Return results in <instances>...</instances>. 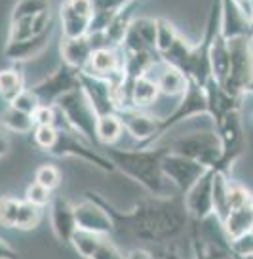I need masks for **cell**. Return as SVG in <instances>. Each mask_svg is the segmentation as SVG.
<instances>
[{
	"instance_id": "9",
	"label": "cell",
	"mask_w": 253,
	"mask_h": 259,
	"mask_svg": "<svg viewBox=\"0 0 253 259\" xmlns=\"http://www.w3.org/2000/svg\"><path fill=\"white\" fill-rule=\"evenodd\" d=\"M208 170L210 168H206L202 162L194 160V158H188V156H183V154L172 153V151H168L162 158L164 176L175 185L179 194L187 193L188 189L194 185Z\"/></svg>"
},
{
	"instance_id": "29",
	"label": "cell",
	"mask_w": 253,
	"mask_h": 259,
	"mask_svg": "<svg viewBox=\"0 0 253 259\" xmlns=\"http://www.w3.org/2000/svg\"><path fill=\"white\" fill-rule=\"evenodd\" d=\"M23 90V74H21V71L17 67H10V69H2L0 71V97L6 103H12Z\"/></svg>"
},
{
	"instance_id": "12",
	"label": "cell",
	"mask_w": 253,
	"mask_h": 259,
	"mask_svg": "<svg viewBox=\"0 0 253 259\" xmlns=\"http://www.w3.org/2000/svg\"><path fill=\"white\" fill-rule=\"evenodd\" d=\"M122 116L124 128L131 138L137 141V147H150L158 138H162L160 134V118H155L145 109H124L118 111Z\"/></svg>"
},
{
	"instance_id": "37",
	"label": "cell",
	"mask_w": 253,
	"mask_h": 259,
	"mask_svg": "<svg viewBox=\"0 0 253 259\" xmlns=\"http://www.w3.org/2000/svg\"><path fill=\"white\" fill-rule=\"evenodd\" d=\"M34 181H38L40 185L48 187L49 191H56L61 185V171L54 164H42L34 171Z\"/></svg>"
},
{
	"instance_id": "38",
	"label": "cell",
	"mask_w": 253,
	"mask_h": 259,
	"mask_svg": "<svg viewBox=\"0 0 253 259\" xmlns=\"http://www.w3.org/2000/svg\"><path fill=\"white\" fill-rule=\"evenodd\" d=\"M25 200L38 204V206L44 208V206H48L52 202V191H49L48 187L40 185L38 181H33L31 185L27 187V191H25Z\"/></svg>"
},
{
	"instance_id": "15",
	"label": "cell",
	"mask_w": 253,
	"mask_h": 259,
	"mask_svg": "<svg viewBox=\"0 0 253 259\" xmlns=\"http://www.w3.org/2000/svg\"><path fill=\"white\" fill-rule=\"evenodd\" d=\"M74 213H76V225L78 229L90 231V233H97V235H113L115 223L109 215V211L101 206L99 202L91 200L86 196V200L82 204L74 206Z\"/></svg>"
},
{
	"instance_id": "41",
	"label": "cell",
	"mask_w": 253,
	"mask_h": 259,
	"mask_svg": "<svg viewBox=\"0 0 253 259\" xmlns=\"http://www.w3.org/2000/svg\"><path fill=\"white\" fill-rule=\"evenodd\" d=\"M19 257V251H16L8 242L0 238V259H16Z\"/></svg>"
},
{
	"instance_id": "23",
	"label": "cell",
	"mask_w": 253,
	"mask_h": 259,
	"mask_svg": "<svg viewBox=\"0 0 253 259\" xmlns=\"http://www.w3.org/2000/svg\"><path fill=\"white\" fill-rule=\"evenodd\" d=\"M91 54H93V46H91L88 34L74 36V38L63 36V40H61V57L69 65L84 71L88 67V63H90Z\"/></svg>"
},
{
	"instance_id": "16",
	"label": "cell",
	"mask_w": 253,
	"mask_h": 259,
	"mask_svg": "<svg viewBox=\"0 0 253 259\" xmlns=\"http://www.w3.org/2000/svg\"><path fill=\"white\" fill-rule=\"evenodd\" d=\"M221 34L229 40L234 36L253 34L249 14L236 0H221Z\"/></svg>"
},
{
	"instance_id": "40",
	"label": "cell",
	"mask_w": 253,
	"mask_h": 259,
	"mask_svg": "<svg viewBox=\"0 0 253 259\" xmlns=\"http://www.w3.org/2000/svg\"><path fill=\"white\" fill-rule=\"evenodd\" d=\"M131 0H91L93 12H101V14H118L120 10L130 4Z\"/></svg>"
},
{
	"instance_id": "35",
	"label": "cell",
	"mask_w": 253,
	"mask_h": 259,
	"mask_svg": "<svg viewBox=\"0 0 253 259\" xmlns=\"http://www.w3.org/2000/svg\"><path fill=\"white\" fill-rule=\"evenodd\" d=\"M19 204L21 200H17L14 196H0V227L16 229Z\"/></svg>"
},
{
	"instance_id": "5",
	"label": "cell",
	"mask_w": 253,
	"mask_h": 259,
	"mask_svg": "<svg viewBox=\"0 0 253 259\" xmlns=\"http://www.w3.org/2000/svg\"><path fill=\"white\" fill-rule=\"evenodd\" d=\"M56 105L61 109L65 120L69 122V126L76 134H80L84 139H90L93 143H97L95 128H97L99 114L95 113V109L90 103V99L86 96V92L82 90V86L65 94V96H61L56 101Z\"/></svg>"
},
{
	"instance_id": "20",
	"label": "cell",
	"mask_w": 253,
	"mask_h": 259,
	"mask_svg": "<svg viewBox=\"0 0 253 259\" xmlns=\"http://www.w3.org/2000/svg\"><path fill=\"white\" fill-rule=\"evenodd\" d=\"M156 17H133L120 48L124 50H156Z\"/></svg>"
},
{
	"instance_id": "34",
	"label": "cell",
	"mask_w": 253,
	"mask_h": 259,
	"mask_svg": "<svg viewBox=\"0 0 253 259\" xmlns=\"http://www.w3.org/2000/svg\"><path fill=\"white\" fill-rule=\"evenodd\" d=\"M227 198H229V208H240V206H247L253 204V194L245 185L240 181L229 178V185H227Z\"/></svg>"
},
{
	"instance_id": "27",
	"label": "cell",
	"mask_w": 253,
	"mask_h": 259,
	"mask_svg": "<svg viewBox=\"0 0 253 259\" xmlns=\"http://www.w3.org/2000/svg\"><path fill=\"white\" fill-rule=\"evenodd\" d=\"M124 120L118 113L101 114L97 118V143L99 145H115L124 134Z\"/></svg>"
},
{
	"instance_id": "26",
	"label": "cell",
	"mask_w": 253,
	"mask_h": 259,
	"mask_svg": "<svg viewBox=\"0 0 253 259\" xmlns=\"http://www.w3.org/2000/svg\"><path fill=\"white\" fill-rule=\"evenodd\" d=\"M210 61H212V74L215 80L223 82L229 74L230 67V54H229V40L217 32L215 40L212 44V52H210Z\"/></svg>"
},
{
	"instance_id": "4",
	"label": "cell",
	"mask_w": 253,
	"mask_h": 259,
	"mask_svg": "<svg viewBox=\"0 0 253 259\" xmlns=\"http://www.w3.org/2000/svg\"><path fill=\"white\" fill-rule=\"evenodd\" d=\"M168 149L172 153L202 162L206 168H215L223 154V145L217 130H196L179 136L172 143H168Z\"/></svg>"
},
{
	"instance_id": "14",
	"label": "cell",
	"mask_w": 253,
	"mask_h": 259,
	"mask_svg": "<svg viewBox=\"0 0 253 259\" xmlns=\"http://www.w3.org/2000/svg\"><path fill=\"white\" fill-rule=\"evenodd\" d=\"M91 16H93L91 0H63V4L59 8L63 36L74 38V36L88 34L91 25Z\"/></svg>"
},
{
	"instance_id": "10",
	"label": "cell",
	"mask_w": 253,
	"mask_h": 259,
	"mask_svg": "<svg viewBox=\"0 0 253 259\" xmlns=\"http://www.w3.org/2000/svg\"><path fill=\"white\" fill-rule=\"evenodd\" d=\"M198 114H208V96H206V88L202 84L190 80L187 92L179 97L177 107L166 118H162V122H160V134L164 136L175 124L188 120L192 116H198Z\"/></svg>"
},
{
	"instance_id": "13",
	"label": "cell",
	"mask_w": 253,
	"mask_h": 259,
	"mask_svg": "<svg viewBox=\"0 0 253 259\" xmlns=\"http://www.w3.org/2000/svg\"><path fill=\"white\" fill-rule=\"evenodd\" d=\"M213 179H215V170L210 168L183 194L185 206L194 221H206L213 215Z\"/></svg>"
},
{
	"instance_id": "11",
	"label": "cell",
	"mask_w": 253,
	"mask_h": 259,
	"mask_svg": "<svg viewBox=\"0 0 253 259\" xmlns=\"http://www.w3.org/2000/svg\"><path fill=\"white\" fill-rule=\"evenodd\" d=\"M80 86L86 92V96L93 105L95 113L109 114L118 113V103H116V88L115 82L109 78H99L88 71H80Z\"/></svg>"
},
{
	"instance_id": "25",
	"label": "cell",
	"mask_w": 253,
	"mask_h": 259,
	"mask_svg": "<svg viewBox=\"0 0 253 259\" xmlns=\"http://www.w3.org/2000/svg\"><path fill=\"white\" fill-rule=\"evenodd\" d=\"M158 96H160L158 82H156V78L148 76V73L141 74V76H137L135 80L131 82V109H148V107H153L158 101Z\"/></svg>"
},
{
	"instance_id": "42",
	"label": "cell",
	"mask_w": 253,
	"mask_h": 259,
	"mask_svg": "<svg viewBox=\"0 0 253 259\" xmlns=\"http://www.w3.org/2000/svg\"><path fill=\"white\" fill-rule=\"evenodd\" d=\"M249 19H251V25H253V8H251V14H249Z\"/></svg>"
},
{
	"instance_id": "33",
	"label": "cell",
	"mask_w": 253,
	"mask_h": 259,
	"mask_svg": "<svg viewBox=\"0 0 253 259\" xmlns=\"http://www.w3.org/2000/svg\"><path fill=\"white\" fill-rule=\"evenodd\" d=\"M59 136V128L54 124H38L33 128V141L34 145L42 151H52V147L56 145Z\"/></svg>"
},
{
	"instance_id": "22",
	"label": "cell",
	"mask_w": 253,
	"mask_h": 259,
	"mask_svg": "<svg viewBox=\"0 0 253 259\" xmlns=\"http://www.w3.org/2000/svg\"><path fill=\"white\" fill-rule=\"evenodd\" d=\"M221 227L230 242H236L240 238L247 236L253 227V204L232 208L227 213V218L221 221Z\"/></svg>"
},
{
	"instance_id": "19",
	"label": "cell",
	"mask_w": 253,
	"mask_h": 259,
	"mask_svg": "<svg viewBox=\"0 0 253 259\" xmlns=\"http://www.w3.org/2000/svg\"><path fill=\"white\" fill-rule=\"evenodd\" d=\"M204 88H206V96H208V114L212 116L213 126H217L230 111L240 109L242 99L229 94L227 90L221 86V82L215 80L213 76L206 82Z\"/></svg>"
},
{
	"instance_id": "7",
	"label": "cell",
	"mask_w": 253,
	"mask_h": 259,
	"mask_svg": "<svg viewBox=\"0 0 253 259\" xmlns=\"http://www.w3.org/2000/svg\"><path fill=\"white\" fill-rule=\"evenodd\" d=\"M49 154H54V156H78V158L90 162L91 166H95L97 170H103L107 174H113L116 170V166L107 154H99L93 149H90L76 134H73L71 126L59 128L58 141L52 147Z\"/></svg>"
},
{
	"instance_id": "28",
	"label": "cell",
	"mask_w": 253,
	"mask_h": 259,
	"mask_svg": "<svg viewBox=\"0 0 253 259\" xmlns=\"http://www.w3.org/2000/svg\"><path fill=\"white\" fill-rule=\"evenodd\" d=\"M107 235H97V233H90V231H84V229H76L74 231L71 244L76 250L78 255L86 259H95L99 248L103 246Z\"/></svg>"
},
{
	"instance_id": "43",
	"label": "cell",
	"mask_w": 253,
	"mask_h": 259,
	"mask_svg": "<svg viewBox=\"0 0 253 259\" xmlns=\"http://www.w3.org/2000/svg\"><path fill=\"white\" fill-rule=\"evenodd\" d=\"M249 235H251V236H253V227H251V233H249Z\"/></svg>"
},
{
	"instance_id": "39",
	"label": "cell",
	"mask_w": 253,
	"mask_h": 259,
	"mask_svg": "<svg viewBox=\"0 0 253 259\" xmlns=\"http://www.w3.org/2000/svg\"><path fill=\"white\" fill-rule=\"evenodd\" d=\"M10 105L17 107V109H21V111H25V113H31L33 114L34 111H36V107L40 105V101H38V97L33 94V90H27L25 88L19 96L10 103Z\"/></svg>"
},
{
	"instance_id": "6",
	"label": "cell",
	"mask_w": 253,
	"mask_h": 259,
	"mask_svg": "<svg viewBox=\"0 0 253 259\" xmlns=\"http://www.w3.org/2000/svg\"><path fill=\"white\" fill-rule=\"evenodd\" d=\"M217 134L221 138V145H223V154L217 166L213 168L215 171H225L230 174L232 164L247 151V139H245V130L242 124V114L240 109L230 111L223 120L215 126Z\"/></svg>"
},
{
	"instance_id": "8",
	"label": "cell",
	"mask_w": 253,
	"mask_h": 259,
	"mask_svg": "<svg viewBox=\"0 0 253 259\" xmlns=\"http://www.w3.org/2000/svg\"><path fill=\"white\" fill-rule=\"evenodd\" d=\"M76 88H80V69L63 61L56 69V73L49 74L48 78H44L38 84H34L31 90H33L34 96L38 97L40 103L54 105L59 97Z\"/></svg>"
},
{
	"instance_id": "32",
	"label": "cell",
	"mask_w": 253,
	"mask_h": 259,
	"mask_svg": "<svg viewBox=\"0 0 253 259\" xmlns=\"http://www.w3.org/2000/svg\"><path fill=\"white\" fill-rule=\"evenodd\" d=\"M156 25H158V29H156V50H158V54H162L177 40L179 31L166 17H156Z\"/></svg>"
},
{
	"instance_id": "17",
	"label": "cell",
	"mask_w": 253,
	"mask_h": 259,
	"mask_svg": "<svg viewBox=\"0 0 253 259\" xmlns=\"http://www.w3.org/2000/svg\"><path fill=\"white\" fill-rule=\"evenodd\" d=\"M84 71L95 74L99 78H109V80L120 78L124 74L122 50L111 48V46L93 50V54L90 57V63H88V67Z\"/></svg>"
},
{
	"instance_id": "2",
	"label": "cell",
	"mask_w": 253,
	"mask_h": 259,
	"mask_svg": "<svg viewBox=\"0 0 253 259\" xmlns=\"http://www.w3.org/2000/svg\"><path fill=\"white\" fill-rule=\"evenodd\" d=\"M170 149L168 145L160 147H135V149H120L107 145L105 154L113 160L116 170L133 179L148 194H164L162 158Z\"/></svg>"
},
{
	"instance_id": "24",
	"label": "cell",
	"mask_w": 253,
	"mask_h": 259,
	"mask_svg": "<svg viewBox=\"0 0 253 259\" xmlns=\"http://www.w3.org/2000/svg\"><path fill=\"white\" fill-rule=\"evenodd\" d=\"M156 82H158V88H160V94H162V96L181 97L187 92L188 84H190V78H188L181 69L162 61V63H160V69H158V74H156Z\"/></svg>"
},
{
	"instance_id": "3",
	"label": "cell",
	"mask_w": 253,
	"mask_h": 259,
	"mask_svg": "<svg viewBox=\"0 0 253 259\" xmlns=\"http://www.w3.org/2000/svg\"><path fill=\"white\" fill-rule=\"evenodd\" d=\"M230 67L221 86L232 96L244 99L253 94V34L229 38Z\"/></svg>"
},
{
	"instance_id": "18",
	"label": "cell",
	"mask_w": 253,
	"mask_h": 259,
	"mask_svg": "<svg viewBox=\"0 0 253 259\" xmlns=\"http://www.w3.org/2000/svg\"><path fill=\"white\" fill-rule=\"evenodd\" d=\"M49 221H52L54 235L58 236L59 242L71 244L74 231L78 229L73 204L65 198H61V196L52 198V202H49Z\"/></svg>"
},
{
	"instance_id": "30",
	"label": "cell",
	"mask_w": 253,
	"mask_h": 259,
	"mask_svg": "<svg viewBox=\"0 0 253 259\" xmlns=\"http://www.w3.org/2000/svg\"><path fill=\"white\" fill-rule=\"evenodd\" d=\"M2 126L12 130V132H16V134H27L36 124H34V118L31 113H25V111L8 103V109L2 113Z\"/></svg>"
},
{
	"instance_id": "1",
	"label": "cell",
	"mask_w": 253,
	"mask_h": 259,
	"mask_svg": "<svg viewBox=\"0 0 253 259\" xmlns=\"http://www.w3.org/2000/svg\"><path fill=\"white\" fill-rule=\"evenodd\" d=\"M88 198L99 202L113 219L115 229L111 238L120 248L122 246H143V248H166V255H177V248L190 246V229L192 218L181 196L166 194H148L139 198L133 210L122 211L95 191L86 193Z\"/></svg>"
},
{
	"instance_id": "31",
	"label": "cell",
	"mask_w": 253,
	"mask_h": 259,
	"mask_svg": "<svg viewBox=\"0 0 253 259\" xmlns=\"http://www.w3.org/2000/svg\"><path fill=\"white\" fill-rule=\"evenodd\" d=\"M42 221V206L33 204L29 200H21L19 204V211H17L16 229L17 231H33L40 225Z\"/></svg>"
},
{
	"instance_id": "21",
	"label": "cell",
	"mask_w": 253,
	"mask_h": 259,
	"mask_svg": "<svg viewBox=\"0 0 253 259\" xmlns=\"http://www.w3.org/2000/svg\"><path fill=\"white\" fill-rule=\"evenodd\" d=\"M54 29V27H52ZM52 29L44 32H38V34H33L29 38H23V40H16V42H8L6 44V50H4V56L8 57L10 61H27L31 57L38 56L40 52L46 50L49 42V36H52Z\"/></svg>"
},
{
	"instance_id": "36",
	"label": "cell",
	"mask_w": 253,
	"mask_h": 259,
	"mask_svg": "<svg viewBox=\"0 0 253 259\" xmlns=\"http://www.w3.org/2000/svg\"><path fill=\"white\" fill-rule=\"evenodd\" d=\"M44 10H49V0H17L12 10V21L21 17L36 16Z\"/></svg>"
}]
</instances>
